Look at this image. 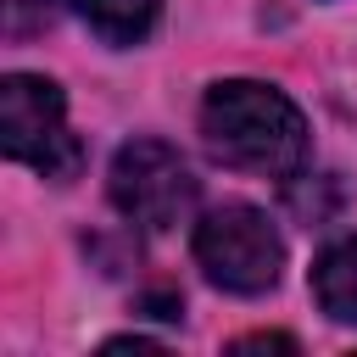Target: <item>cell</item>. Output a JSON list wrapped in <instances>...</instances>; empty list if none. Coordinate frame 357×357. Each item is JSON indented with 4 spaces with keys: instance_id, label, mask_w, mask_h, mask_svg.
<instances>
[{
    "instance_id": "6da1fadb",
    "label": "cell",
    "mask_w": 357,
    "mask_h": 357,
    "mask_svg": "<svg viewBox=\"0 0 357 357\" xmlns=\"http://www.w3.org/2000/svg\"><path fill=\"white\" fill-rule=\"evenodd\" d=\"M201 134L218 162L262 178H290L307 162V117L290 95L257 78H223L201 100Z\"/></svg>"
},
{
    "instance_id": "7a4b0ae2",
    "label": "cell",
    "mask_w": 357,
    "mask_h": 357,
    "mask_svg": "<svg viewBox=\"0 0 357 357\" xmlns=\"http://www.w3.org/2000/svg\"><path fill=\"white\" fill-rule=\"evenodd\" d=\"M195 262L201 273L229 290V296H262L279 284V268H284V240L279 229L268 223V212L257 206H218L195 223Z\"/></svg>"
},
{
    "instance_id": "3957f363",
    "label": "cell",
    "mask_w": 357,
    "mask_h": 357,
    "mask_svg": "<svg viewBox=\"0 0 357 357\" xmlns=\"http://www.w3.org/2000/svg\"><path fill=\"white\" fill-rule=\"evenodd\" d=\"M0 139L11 162L39 167L45 178L78 173V139L67 134V100L39 73H6L0 78Z\"/></svg>"
},
{
    "instance_id": "277c9868",
    "label": "cell",
    "mask_w": 357,
    "mask_h": 357,
    "mask_svg": "<svg viewBox=\"0 0 357 357\" xmlns=\"http://www.w3.org/2000/svg\"><path fill=\"white\" fill-rule=\"evenodd\" d=\"M112 206L139 229H173L195 206V173L167 139H128L112 156Z\"/></svg>"
},
{
    "instance_id": "5b68a950",
    "label": "cell",
    "mask_w": 357,
    "mask_h": 357,
    "mask_svg": "<svg viewBox=\"0 0 357 357\" xmlns=\"http://www.w3.org/2000/svg\"><path fill=\"white\" fill-rule=\"evenodd\" d=\"M312 296L335 324H357V234L335 240L312 262Z\"/></svg>"
},
{
    "instance_id": "8992f818",
    "label": "cell",
    "mask_w": 357,
    "mask_h": 357,
    "mask_svg": "<svg viewBox=\"0 0 357 357\" xmlns=\"http://www.w3.org/2000/svg\"><path fill=\"white\" fill-rule=\"evenodd\" d=\"M106 45H139L151 28H156V11L162 0H67Z\"/></svg>"
},
{
    "instance_id": "52a82bcc",
    "label": "cell",
    "mask_w": 357,
    "mask_h": 357,
    "mask_svg": "<svg viewBox=\"0 0 357 357\" xmlns=\"http://www.w3.org/2000/svg\"><path fill=\"white\" fill-rule=\"evenodd\" d=\"M139 312H151V318H178V312H184V301H178L173 290H156V296H145V301H139Z\"/></svg>"
},
{
    "instance_id": "ba28073f",
    "label": "cell",
    "mask_w": 357,
    "mask_h": 357,
    "mask_svg": "<svg viewBox=\"0 0 357 357\" xmlns=\"http://www.w3.org/2000/svg\"><path fill=\"white\" fill-rule=\"evenodd\" d=\"M234 351H296V340L290 335H245V340H234Z\"/></svg>"
}]
</instances>
